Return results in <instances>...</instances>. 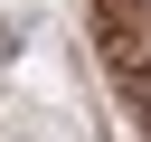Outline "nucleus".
Here are the masks:
<instances>
[{"mask_svg":"<svg viewBox=\"0 0 151 142\" xmlns=\"http://www.w3.org/2000/svg\"><path fill=\"white\" fill-rule=\"evenodd\" d=\"M113 95H123V104H132V123L151 133V76H113Z\"/></svg>","mask_w":151,"mask_h":142,"instance_id":"f257e3e1","label":"nucleus"},{"mask_svg":"<svg viewBox=\"0 0 151 142\" xmlns=\"http://www.w3.org/2000/svg\"><path fill=\"white\" fill-rule=\"evenodd\" d=\"M9 57H19V19H0V66H9Z\"/></svg>","mask_w":151,"mask_h":142,"instance_id":"f03ea898","label":"nucleus"}]
</instances>
